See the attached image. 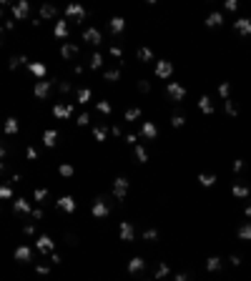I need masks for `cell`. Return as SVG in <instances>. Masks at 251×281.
I'll return each mask as SVG.
<instances>
[{
    "label": "cell",
    "mask_w": 251,
    "mask_h": 281,
    "mask_svg": "<svg viewBox=\"0 0 251 281\" xmlns=\"http://www.w3.org/2000/svg\"><path fill=\"white\" fill-rule=\"evenodd\" d=\"M163 93H166V101H171V103H184L188 98V88L186 83H181V80H169L166 83V88H163Z\"/></svg>",
    "instance_id": "6da1fadb"
},
{
    "label": "cell",
    "mask_w": 251,
    "mask_h": 281,
    "mask_svg": "<svg viewBox=\"0 0 251 281\" xmlns=\"http://www.w3.org/2000/svg\"><path fill=\"white\" fill-rule=\"evenodd\" d=\"M80 43H83L86 48L101 51V45H103V33H101V28H96V25L83 28V30H80Z\"/></svg>",
    "instance_id": "7a4b0ae2"
},
{
    "label": "cell",
    "mask_w": 251,
    "mask_h": 281,
    "mask_svg": "<svg viewBox=\"0 0 251 281\" xmlns=\"http://www.w3.org/2000/svg\"><path fill=\"white\" fill-rule=\"evenodd\" d=\"M51 116L56 123H63V121H70L75 116V106L73 103H65V101H56L51 106Z\"/></svg>",
    "instance_id": "3957f363"
},
{
    "label": "cell",
    "mask_w": 251,
    "mask_h": 281,
    "mask_svg": "<svg viewBox=\"0 0 251 281\" xmlns=\"http://www.w3.org/2000/svg\"><path fill=\"white\" fill-rule=\"evenodd\" d=\"M174 73H176V66L169 61V58H156V63H153V78L156 80H171L174 78Z\"/></svg>",
    "instance_id": "277c9868"
},
{
    "label": "cell",
    "mask_w": 251,
    "mask_h": 281,
    "mask_svg": "<svg viewBox=\"0 0 251 281\" xmlns=\"http://www.w3.org/2000/svg\"><path fill=\"white\" fill-rule=\"evenodd\" d=\"M33 249H35V251L46 259V256H51V254L58 249V244H56V239H53L51 233H40V236L33 241Z\"/></svg>",
    "instance_id": "5b68a950"
},
{
    "label": "cell",
    "mask_w": 251,
    "mask_h": 281,
    "mask_svg": "<svg viewBox=\"0 0 251 281\" xmlns=\"http://www.w3.org/2000/svg\"><path fill=\"white\" fill-rule=\"evenodd\" d=\"M148 259L146 256H131V261H128V266H126V274L131 276V279H141L143 274H146V269H148Z\"/></svg>",
    "instance_id": "8992f818"
},
{
    "label": "cell",
    "mask_w": 251,
    "mask_h": 281,
    "mask_svg": "<svg viewBox=\"0 0 251 281\" xmlns=\"http://www.w3.org/2000/svg\"><path fill=\"white\" fill-rule=\"evenodd\" d=\"M128 189H131V181H128L126 176H116L113 183H111V199H113V201H126Z\"/></svg>",
    "instance_id": "52a82bcc"
},
{
    "label": "cell",
    "mask_w": 251,
    "mask_h": 281,
    "mask_svg": "<svg viewBox=\"0 0 251 281\" xmlns=\"http://www.w3.org/2000/svg\"><path fill=\"white\" fill-rule=\"evenodd\" d=\"M53 206H56V211H63L65 216H73V213L78 211V199L70 196V194H63V196H58V199L53 201Z\"/></svg>",
    "instance_id": "ba28073f"
},
{
    "label": "cell",
    "mask_w": 251,
    "mask_h": 281,
    "mask_svg": "<svg viewBox=\"0 0 251 281\" xmlns=\"http://www.w3.org/2000/svg\"><path fill=\"white\" fill-rule=\"evenodd\" d=\"M13 259H15L18 264H30V266H35V264H38V259L33 256V249H30L25 241L15 246V251H13Z\"/></svg>",
    "instance_id": "9c48e42d"
},
{
    "label": "cell",
    "mask_w": 251,
    "mask_h": 281,
    "mask_svg": "<svg viewBox=\"0 0 251 281\" xmlns=\"http://www.w3.org/2000/svg\"><path fill=\"white\" fill-rule=\"evenodd\" d=\"M158 136H161V131H158V123L146 118V121L141 123V128H138V138H143L146 143H153V140H158Z\"/></svg>",
    "instance_id": "30bf717a"
},
{
    "label": "cell",
    "mask_w": 251,
    "mask_h": 281,
    "mask_svg": "<svg viewBox=\"0 0 251 281\" xmlns=\"http://www.w3.org/2000/svg\"><path fill=\"white\" fill-rule=\"evenodd\" d=\"M10 15H13L15 23H25V20H30V3H28V0H18V3H13V5H10Z\"/></svg>",
    "instance_id": "8fae6325"
},
{
    "label": "cell",
    "mask_w": 251,
    "mask_h": 281,
    "mask_svg": "<svg viewBox=\"0 0 251 281\" xmlns=\"http://www.w3.org/2000/svg\"><path fill=\"white\" fill-rule=\"evenodd\" d=\"M196 108H198V113L206 116V118H214V116H216V103H214V98H211L208 93H198Z\"/></svg>",
    "instance_id": "7c38bea8"
},
{
    "label": "cell",
    "mask_w": 251,
    "mask_h": 281,
    "mask_svg": "<svg viewBox=\"0 0 251 281\" xmlns=\"http://www.w3.org/2000/svg\"><path fill=\"white\" fill-rule=\"evenodd\" d=\"M118 241L136 244V223H133V221H126V218L118 221Z\"/></svg>",
    "instance_id": "4fadbf2b"
},
{
    "label": "cell",
    "mask_w": 251,
    "mask_h": 281,
    "mask_svg": "<svg viewBox=\"0 0 251 281\" xmlns=\"http://www.w3.org/2000/svg\"><path fill=\"white\" fill-rule=\"evenodd\" d=\"M91 216H93V218H98V221L111 216V209H108L106 196H96V199H93V204H91Z\"/></svg>",
    "instance_id": "5bb4252c"
},
{
    "label": "cell",
    "mask_w": 251,
    "mask_h": 281,
    "mask_svg": "<svg viewBox=\"0 0 251 281\" xmlns=\"http://www.w3.org/2000/svg\"><path fill=\"white\" fill-rule=\"evenodd\" d=\"M231 30H234L239 38H251V15H239V18L231 23Z\"/></svg>",
    "instance_id": "9a60e30c"
},
{
    "label": "cell",
    "mask_w": 251,
    "mask_h": 281,
    "mask_svg": "<svg viewBox=\"0 0 251 281\" xmlns=\"http://www.w3.org/2000/svg\"><path fill=\"white\" fill-rule=\"evenodd\" d=\"M10 211H13L15 216H30V211H33L30 199H28V196H15V199L10 201Z\"/></svg>",
    "instance_id": "2e32d148"
},
{
    "label": "cell",
    "mask_w": 251,
    "mask_h": 281,
    "mask_svg": "<svg viewBox=\"0 0 251 281\" xmlns=\"http://www.w3.org/2000/svg\"><path fill=\"white\" fill-rule=\"evenodd\" d=\"M203 25H206L208 30H219V28H224V25H226V15H224V10H211V13L203 18Z\"/></svg>",
    "instance_id": "e0dca14e"
},
{
    "label": "cell",
    "mask_w": 251,
    "mask_h": 281,
    "mask_svg": "<svg viewBox=\"0 0 251 281\" xmlns=\"http://www.w3.org/2000/svg\"><path fill=\"white\" fill-rule=\"evenodd\" d=\"M58 56H61V61H78L80 58V43H63L61 48H58Z\"/></svg>",
    "instance_id": "ac0fdd59"
},
{
    "label": "cell",
    "mask_w": 251,
    "mask_h": 281,
    "mask_svg": "<svg viewBox=\"0 0 251 281\" xmlns=\"http://www.w3.org/2000/svg\"><path fill=\"white\" fill-rule=\"evenodd\" d=\"M63 18H70L73 23H83L86 20V8L78 5V3H68L65 10H63Z\"/></svg>",
    "instance_id": "d6986e66"
},
{
    "label": "cell",
    "mask_w": 251,
    "mask_h": 281,
    "mask_svg": "<svg viewBox=\"0 0 251 281\" xmlns=\"http://www.w3.org/2000/svg\"><path fill=\"white\" fill-rule=\"evenodd\" d=\"M203 269H206V274H211V276L221 274V271H224V256H219V254H211V256L203 261Z\"/></svg>",
    "instance_id": "ffe728a7"
},
{
    "label": "cell",
    "mask_w": 251,
    "mask_h": 281,
    "mask_svg": "<svg viewBox=\"0 0 251 281\" xmlns=\"http://www.w3.org/2000/svg\"><path fill=\"white\" fill-rule=\"evenodd\" d=\"M38 18H40L43 23H56V20L61 18V10H58L56 5H46V3H43V5L38 8Z\"/></svg>",
    "instance_id": "44dd1931"
},
{
    "label": "cell",
    "mask_w": 251,
    "mask_h": 281,
    "mask_svg": "<svg viewBox=\"0 0 251 281\" xmlns=\"http://www.w3.org/2000/svg\"><path fill=\"white\" fill-rule=\"evenodd\" d=\"M3 133L8 138H18V133H20V118L18 116H8L3 121Z\"/></svg>",
    "instance_id": "7402d4cb"
},
{
    "label": "cell",
    "mask_w": 251,
    "mask_h": 281,
    "mask_svg": "<svg viewBox=\"0 0 251 281\" xmlns=\"http://www.w3.org/2000/svg\"><path fill=\"white\" fill-rule=\"evenodd\" d=\"M53 38H56V40H68V38H70V25H68V20H65L63 15L53 23Z\"/></svg>",
    "instance_id": "603a6c76"
},
{
    "label": "cell",
    "mask_w": 251,
    "mask_h": 281,
    "mask_svg": "<svg viewBox=\"0 0 251 281\" xmlns=\"http://www.w3.org/2000/svg\"><path fill=\"white\" fill-rule=\"evenodd\" d=\"M251 196V189L244 183V181H234L231 183V199H236V201H246Z\"/></svg>",
    "instance_id": "cb8c5ba5"
},
{
    "label": "cell",
    "mask_w": 251,
    "mask_h": 281,
    "mask_svg": "<svg viewBox=\"0 0 251 281\" xmlns=\"http://www.w3.org/2000/svg\"><path fill=\"white\" fill-rule=\"evenodd\" d=\"M58 138H61V133H58L56 128H46V131L40 133L43 148H56V146H58Z\"/></svg>",
    "instance_id": "d4e9b609"
},
{
    "label": "cell",
    "mask_w": 251,
    "mask_h": 281,
    "mask_svg": "<svg viewBox=\"0 0 251 281\" xmlns=\"http://www.w3.org/2000/svg\"><path fill=\"white\" fill-rule=\"evenodd\" d=\"M28 73H30L35 80H46V75H48V66H46V61H33V63L28 66Z\"/></svg>",
    "instance_id": "484cf974"
},
{
    "label": "cell",
    "mask_w": 251,
    "mask_h": 281,
    "mask_svg": "<svg viewBox=\"0 0 251 281\" xmlns=\"http://www.w3.org/2000/svg\"><path fill=\"white\" fill-rule=\"evenodd\" d=\"M121 78H123V70L118 68V66H116V68H103V73H101V80H103V83H111V85H116Z\"/></svg>",
    "instance_id": "4316f807"
},
{
    "label": "cell",
    "mask_w": 251,
    "mask_h": 281,
    "mask_svg": "<svg viewBox=\"0 0 251 281\" xmlns=\"http://www.w3.org/2000/svg\"><path fill=\"white\" fill-rule=\"evenodd\" d=\"M221 113H224L226 118H239V116H241V111H239V106H236V101H234V98L221 101Z\"/></svg>",
    "instance_id": "83f0119b"
},
{
    "label": "cell",
    "mask_w": 251,
    "mask_h": 281,
    "mask_svg": "<svg viewBox=\"0 0 251 281\" xmlns=\"http://www.w3.org/2000/svg\"><path fill=\"white\" fill-rule=\"evenodd\" d=\"M196 183H198L201 189H214V186L219 183V176H216V173H206V171H201V173L196 176Z\"/></svg>",
    "instance_id": "f1b7e54d"
},
{
    "label": "cell",
    "mask_w": 251,
    "mask_h": 281,
    "mask_svg": "<svg viewBox=\"0 0 251 281\" xmlns=\"http://www.w3.org/2000/svg\"><path fill=\"white\" fill-rule=\"evenodd\" d=\"M33 201H35L38 206L51 204V189H48V186H38V189H33Z\"/></svg>",
    "instance_id": "f546056e"
},
{
    "label": "cell",
    "mask_w": 251,
    "mask_h": 281,
    "mask_svg": "<svg viewBox=\"0 0 251 281\" xmlns=\"http://www.w3.org/2000/svg\"><path fill=\"white\" fill-rule=\"evenodd\" d=\"M169 276H171V264L169 261H161V264L153 266V279L156 281H166Z\"/></svg>",
    "instance_id": "4dcf8cb0"
},
{
    "label": "cell",
    "mask_w": 251,
    "mask_h": 281,
    "mask_svg": "<svg viewBox=\"0 0 251 281\" xmlns=\"http://www.w3.org/2000/svg\"><path fill=\"white\" fill-rule=\"evenodd\" d=\"M236 239L241 244H251V221H241L236 226Z\"/></svg>",
    "instance_id": "1f68e13d"
},
{
    "label": "cell",
    "mask_w": 251,
    "mask_h": 281,
    "mask_svg": "<svg viewBox=\"0 0 251 281\" xmlns=\"http://www.w3.org/2000/svg\"><path fill=\"white\" fill-rule=\"evenodd\" d=\"M91 98H93V88L83 85V88H78V90H75V103H78V106H83V108H86V106L91 103Z\"/></svg>",
    "instance_id": "d6a6232c"
},
{
    "label": "cell",
    "mask_w": 251,
    "mask_h": 281,
    "mask_svg": "<svg viewBox=\"0 0 251 281\" xmlns=\"http://www.w3.org/2000/svg\"><path fill=\"white\" fill-rule=\"evenodd\" d=\"M158 239H161V233L156 226H146L141 231V241H146V244H158Z\"/></svg>",
    "instance_id": "836d02e7"
},
{
    "label": "cell",
    "mask_w": 251,
    "mask_h": 281,
    "mask_svg": "<svg viewBox=\"0 0 251 281\" xmlns=\"http://www.w3.org/2000/svg\"><path fill=\"white\" fill-rule=\"evenodd\" d=\"M141 116H143L141 106H128V108L123 111V123H126V126H128V123H136Z\"/></svg>",
    "instance_id": "e575fe53"
},
{
    "label": "cell",
    "mask_w": 251,
    "mask_h": 281,
    "mask_svg": "<svg viewBox=\"0 0 251 281\" xmlns=\"http://www.w3.org/2000/svg\"><path fill=\"white\" fill-rule=\"evenodd\" d=\"M96 111H98L103 118H111V113H113V103H111V101L103 96L101 101H96Z\"/></svg>",
    "instance_id": "d590c367"
},
{
    "label": "cell",
    "mask_w": 251,
    "mask_h": 281,
    "mask_svg": "<svg viewBox=\"0 0 251 281\" xmlns=\"http://www.w3.org/2000/svg\"><path fill=\"white\" fill-rule=\"evenodd\" d=\"M133 158H136V163H143V166H146V163L151 161V153L146 151L143 143H138V146H133Z\"/></svg>",
    "instance_id": "8d00e7d4"
},
{
    "label": "cell",
    "mask_w": 251,
    "mask_h": 281,
    "mask_svg": "<svg viewBox=\"0 0 251 281\" xmlns=\"http://www.w3.org/2000/svg\"><path fill=\"white\" fill-rule=\"evenodd\" d=\"M216 93H219V101H229L231 98V80H221L216 85Z\"/></svg>",
    "instance_id": "74e56055"
},
{
    "label": "cell",
    "mask_w": 251,
    "mask_h": 281,
    "mask_svg": "<svg viewBox=\"0 0 251 281\" xmlns=\"http://www.w3.org/2000/svg\"><path fill=\"white\" fill-rule=\"evenodd\" d=\"M91 123H93V113H91V111H80V113L75 116V126H78V128H88Z\"/></svg>",
    "instance_id": "f35d334b"
},
{
    "label": "cell",
    "mask_w": 251,
    "mask_h": 281,
    "mask_svg": "<svg viewBox=\"0 0 251 281\" xmlns=\"http://www.w3.org/2000/svg\"><path fill=\"white\" fill-rule=\"evenodd\" d=\"M58 176L65 178V181H68V178H73V176H75V166H73V163H68V161L58 163Z\"/></svg>",
    "instance_id": "ab89813d"
},
{
    "label": "cell",
    "mask_w": 251,
    "mask_h": 281,
    "mask_svg": "<svg viewBox=\"0 0 251 281\" xmlns=\"http://www.w3.org/2000/svg\"><path fill=\"white\" fill-rule=\"evenodd\" d=\"M13 199H15V189L3 181V183H0V201L5 204V201H13Z\"/></svg>",
    "instance_id": "60d3db41"
},
{
    "label": "cell",
    "mask_w": 251,
    "mask_h": 281,
    "mask_svg": "<svg viewBox=\"0 0 251 281\" xmlns=\"http://www.w3.org/2000/svg\"><path fill=\"white\" fill-rule=\"evenodd\" d=\"M25 158H28L30 163H38V161H40V156H38V148L28 143V146H25Z\"/></svg>",
    "instance_id": "b9f144b4"
},
{
    "label": "cell",
    "mask_w": 251,
    "mask_h": 281,
    "mask_svg": "<svg viewBox=\"0 0 251 281\" xmlns=\"http://www.w3.org/2000/svg\"><path fill=\"white\" fill-rule=\"evenodd\" d=\"M33 271H35L38 276H51V274H53V266H51V264H35Z\"/></svg>",
    "instance_id": "7bdbcfd3"
},
{
    "label": "cell",
    "mask_w": 251,
    "mask_h": 281,
    "mask_svg": "<svg viewBox=\"0 0 251 281\" xmlns=\"http://www.w3.org/2000/svg\"><path fill=\"white\" fill-rule=\"evenodd\" d=\"M224 13H239V8H241V3L239 0H224Z\"/></svg>",
    "instance_id": "ee69618b"
},
{
    "label": "cell",
    "mask_w": 251,
    "mask_h": 281,
    "mask_svg": "<svg viewBox=\"0 0 251 281\" xmlns=\"http://www.w3.org/2000/svg\"><path fill=\"white\" fill-rule=\"evenodd\" d=\"M108 131H111V136L116 140L123 138V128H121V123H113V126H108Z\"/></svg>",
    "instance_id": "f6af8a7d"
},
{
    "label": "cell",
    "mask_w": 251,
    "mask_h": 281,
    "mask_svg": "<svg viewBox=\"0 0 251 281\" xmlns=\"http://www.w3.org/2000/svg\"><path fill=\"white\" fill-rule=\"evenodd\" d=\"M123 143L126 146H138V143H141V140H138V133H126Z\"/></svg>",
    "instance_id": "bcb514c9"
},
{
    "label": "cell",
    "mask_w": 251,
    "mask_h": 281,
    "mask_svg": "<svg viewBox=\"0 0 251 281\" xmlns=\"http://www.w3.org/2000/svg\"><path fill=\"white\" fill-rule=\"evenodd\" d=\"M171 281H193V279L188 276L186 271H179V274H174V279H171Z\"/></svg>",
    "instance_id": "7dc6e473"
},
{
    "label": "cell",
    "mask_w": 251,
    "mask_h": 281,
    "mask_svg": "<svg viewBox=\"0 0 251 281\" xmlns=\"http://www.w3.org/2000/svg\"><path fill=\"white\" fill-rule=\"evenodd\" d=\"M8 156V148H5V138H0V161H5Z\"/></svg>",
    "instance_id": "c3c4849f"
},
{
    "label": "cell",
    "mask_w": 251,
    "mask_h": 281,
    "mask_svg": "<svg viewBox=\"0 0 251 281\" xmlns=\"http://www.w3.org/2000/svg\"><path fill=\"white\" fill-rule=\"evenodd\" d=\"M244 218H251V201L244 204Z\"/></svg>",
    "instance_id": "681fc988"
},
{
    "label": "cell",
    "mask_w": 251,
    "mask_h": 281,
    "mask_svg": "<svg viewBox=\"0 0 251 281\" xmlns=\"http://www.w3.org/2000/svg\"><path fill=\"white\" fill-rule=\"evenodd\" d=\"M3 38H5V28L0 25V45H3Z\"/></svg>",
    "instance_id": "f907efd6"
},
{
    "label": "cell",
    "mask_w": 251,
    "mask_h": 281,
    "mask_svg": "<svg viewBox=\"0 0 251 281\" xmlns=\"http://www.w3.org/2000/svg\"><path fill=\"white\" fill-rule=\"evenodd\" d=\"M3 206H5V204H3V201H0V209H3Z\"/></svg>",
    "instance_id": "816d5d0a"
}]
</instances>
